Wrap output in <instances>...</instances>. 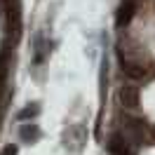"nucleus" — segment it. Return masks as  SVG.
<instances>
[{
	"mask_svg": "<svg viewBox=\"0 0 155 155\" xmlns=\"http://www.w3.org/2000/svg\"><path fill=\"white\" fill-rule=\"evenodd\" d=\"M19 139L24 141V143H35V141L40 139V129H38V125H33V122L21 125V129H19Z\"/></svg>",
	"mask_w": 155,
	"mask_h": 155,
	"instance_id": "nucleus-1",
	"label": "nucleus"
},
{
	"mask_svg": "<svg viewBox=\"0 0 155 155\" xmlns=\"http://www.w3.org/2000/svg\"><path fill=\"white\" fill-rule=\"evenodd\" d=\"M33 47H35V66H40V64H42V59L47 57V52H49V45L45 42V35H42V33H35Z\"/></svg>",
	"mask_w": 155,
	"mask_h": 155,
	"instance_id": "nucleus-2",
	"label": "nucleus"
},
{
	"mask_svg": "<svg viewBox=\"0 0 155 155\" xmlns=\"http://www.w3.org/2000/svg\"><path fill=\"white\" fill-rule=\"evenodd\" d=\"M122 73H125V75H129V78H143L146 75V71L141 66H139V64H134V61H129V59H122Z\"/></svg>",
	"mask_w": 155,
	"mask_h": 155,
	"instance_id": "nucleus-3",
	"label": "nucleus"
},
{
	"mask_svg": "<svg viewBox=\"0 0 155 155\" xmlns=\"http://www.w3.org/2000/svg\"><path fill=\"white\" fill-rule=\"evenodd\" d=\"M122 101H125V106H129V108L139 106V94H136V89L125 87L122 89Z\"/></svg>",
	"mask_w": 155,
	"mask_h": 155,
	"instance_id": "nucleus-4",
	"label": "nucleus"
},
{
	"mask_svg": "<svg viewBox=\"0 0 155 155\" xmlns=\"http://www.w3.org/2000/svg\"><path fill=\"white\" fill-rule=\"evenodd\" d=\"M40 113V108H38V104H31L28 108H24V110H21L19 113V120H26V117H35Z\"/></svg>",
	"mask_w": 155,
	"mask_h": 155,
	"instance_id": "nucleus-5",
	"label": "nucleus"
},
{
	"mask_svg": "<svg viewBox=\"0 0 155 155\" xmlns=\"http://www.w3.org/2000/svg\"><path fill=\"white\" fill-rule=\"evenodd\" d=\"M2 2H5V5H12V0H2ZM14 2H17V0H14Z\"/></svg>",
	"mask_w": 155,
	"mask_h": 155,
	"instance_id": "nucleus-6",
	"label": "nucleus"
}]
</instances>
